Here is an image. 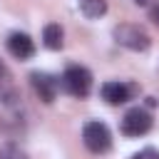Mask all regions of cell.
Listing matches in <instances>:
<instances>
[{
	"instance_id": "obj_1",
	"label": "cell",
	"mask_w": 159,
	"mask_h": 159,
	"mask_svg": "<svg viewBox=\"0 0 159 159\" xmlns=\"http://www.w3.org/2000/svg\"><path fill=\"white\" fill-rule=\"evenodd\" d=\"M112 35H114L117 45H122V47H127V50H134V52H144V50H149V45H152V37L147 35V30L139 27V25H132V22L117 25Z\"/></svg>"
},
{
	"instance_id": "obj_2",
	"label": "cell",
	"mask_w": 159,
	"mask_h": 159,
	"mask_svg": "<svg viewBox=\"0 0 159 159\" xmlns=\"http://www.w3.org/2000/svg\"><path fill=\"white\" fill-rule=\"evenodd\" d=\"M62 87L72 94V97H87L92 89V72L87 67L80 65H70L62 72Z\"/></svg>"
},
{
	"instance_id": "obj_3",
	"label": "cell",
	"mask_w": 159,
	"mask_h": 159,
	"mask_svg": "<svg viewBox=\"0 0 159 159\" xmlns=\"http://www.w3.org/2000/svg\"><path fill=\"white\" fill-rule=\"evenodd\" d=\"M82 142L92 154H104L112 149V134L102 122H87L82 127Z\"/></svg>"
},
{
	"instance_id": "obj_4",
	"label": "cell",
	"mask_w": 159,
	"mask_h": 159,
	"mask_svg": "<svg viewBox=\"0 0 159 159\" xmlns=\"http://www.w3.org/2000/svg\"><path fill=\"white\" fill-rule=\"evenodd\" d=\"M149 129H152V114L142 107H134L122 117V134L124 137H142Z\"/></svg>"
},
{
	"instance_id": "obj_5",
	"label": "cell",
	"mask_w": 159,
	"mask_h": 159,
	"mask_svg": "<svg viewBox=\"0 0 159 159\" xmlns=\"http://www.w3.org/2000/svg\"><path fill=\"white\" fill-rule=\"evenodd\" d=\"M30 84H32L35 94H37L45 104H52V102H55L60 82H57L52 75H47V72H32V75H30Z\"/></svg>"
},
{
	"instance_id": "obj_6",
	"label": "cell",
	"mask_w": 159,
	"mask_h": 159,
	"mask_svg": "<svg viewBox=\"0 0 159 159\" xmlns=\"http://www.w3.org/2000/svg\"><path fill=\"white\" fill-rule=\"evenodd\" d=\"M102 99L109 102V104H124L132 99V94L137 92V87L127 84V82H104L102 84Z\"/></svg>"
},
{
	"instance_id": "obj_7",
	"label": "cell",
	"mask_w": 159,
	"mask_h": 159,
	"mask_svg": "<svg viewBox=\"0 0 159 159\" xmlns=\"http://www.w3.org/2000/svg\"><path fill=\"white\" fill-rule=\"evenodd\" d=\"M7 50H10V55L17 57V60H30V57L35 55V42H32V37L25 35V32H12V35L7 37Z\"/></svg>"
},
{
	"instance_id": "obj_8",
	"label": "cell",
	"mask_w": 159,
	"mask_h": 159,
	"mask_svg": "<svg viewBox=\"0 0 159 159\" xmlns=\"http://www.w3.org/2000/svg\"><path fill=\"white\" fill-rule=\"evenodd\" d=\"M17 97H20V92H17L15 77H12V72L7 70V65L0 60V102H2V104H12Z\"/></svg>"
},
{
	"instance_id": "obj_9",
	"label": "cell",
	"mask_w": 159,
	"mask_h": 159,
	"mask_svg": "<svg viewBox=\"0 0 159 159\" xmlns=\"http://www.w3.org/2000/svg\"><path fill=\"white\" fill-rule=\"evenodd\" d=\"M80 5V12L89 20H97L107 12V0H77Z\"/></svg>"
},
{
	"instance_id": "obj_10",
	"label": "cell",
	"mask_w": 159,
	"mask_h": 159,
	"mask_svg": "<svg viewBox=\"0 0 159 159\" xmlns=\"http://www.w3.org/2000/svg\"><path fill=\"white\" fill-rule=\"evenodd\" d=\"M42 42H45L47 50H60V47H62V27H60L57 22L45 25V30H42Z\"/></svg>"
},
{
	"instance_id": "obj_11",
	"label": "cell",
	"mask_w": 159,
	"mask_h": 159,
	"mask_svg": "<svg viewBox=\"0 0 159 159\" xmlns=\"http://www.w3.org/2000/svg\"><path fill=\"white\" fill-rule=\"evenodd\" d=\"M0 159H30L17 144H2L0 147Z\"/></svg>"
},
{
	"instance_id": "obj_12",
	"label": "cell",
	"mask_w": 159,
	"mask_h": 159,
	"mask_svg": "<svg viewBox=\"0 0 159 159\" xmlns=\"http://www.w3.org/2000/svg\"><path fill=\"white\" fill-rule=\"evenodd\" d=\"M132 159H159V152H157V149H152V147H147V149L137 152Z\"/></svg>"
},
{
	"instance_id": "obj_13",
	"label": "cell",
	"mask_w": 159,
	"mask_h": 159,
	"mask_svg": "<svg viewBox=\"0 0 159 159\" xmlns=\"http://www.w3.org/2000/svg\"><path fill=\"white\" fill-rule=\"evenodd\" d=\"M149 17L154 20V25H159V2H157V5H152V10H149Z\"/></svg>"
},
{
	"instance_id": "obj_14",
	"label": "cell",
	"mask_w": 159,
	"mask_h": 159,
	"mask_svg": "<svg viewBox=\"0 0 159 159\" xmlns=\"http://www.w3.org/2000/svg\"><path fill=\"white\" fill-rule=\"evenodd\" d=\"M134 2H137V5H142V7H149L154 0H134Z\"/></svg>"
}]
</instances>
